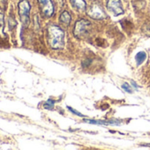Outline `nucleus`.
I'll use <instances>...</instances> for the list:
<instances>
[{"instance_id":"obj_9","label":"nucleus","mask_w":150,"mask_h":150,"mask_svg":"<svg viewBox=\"0 0 150 150\" xmlns=\"http://www.w3.org/2000/svg\"><path fill=\"white\" fill-rule=\"evenodd\" d=\"M146 57V52H144V51H139V52H138V53L136 54V56H135V61H136L137 64H138V65L141 64L145 61Z\"/></svg>"},{"instance_id":"obj_13","label":"nucleus","mask_w":150,"mask_h":150,"mask_svg":"<svg viewBox=\"0 0 150 150\" xmlns=\"http://www.w3.org/2000/svg\"><path fill=\"white\" fill-rule=\"evenodd\" d=\"M122 88L125 91V92H127V93H132V88L128 85V83H126V82H125V83H123L122 84Z\"/></svg>"},{"instance_id":"obj_12","label":"nucleus","mask_w":150,"mask_h":150,"mask_svg":"<svg viewBox=\"0 0 150 150\" xmlns=\"http://www.w3.org/2000/svg\"><path fill=\"white\" fill-rule=\"evenodd\" d=\"M54 103H55V102L53 101V100H50V99H49L44 104H43V108L44 109H46V110H52L53 109V106H54Z\"/></svg>"},{"instance_id":"obj_14","label":"nucleus","mask_w":150,"mask_h":150,"mask_svg":"<svg viewBox=\"0 0 150 150\" xmlns=\"http://www.w3.org/2000/svg\"><path fill=\"white\" fill-rule=\"evenodd\" d=\"M7 0H0V8L2 10H5L6 8Z\"/></svg>"},{"instance_id":"obj_3","label":"nucleus","mask_w":150,"mask_h":150,"mask_svg":"<svg viewBox=\"0 0 150 150\" xmlns=\"http://www.w3.org/2000/svg\"><path fill=\"white\" fill-rule=\"evenodd\" d=\"M30 10L31 6L28 0H20L18 4V11L21 23L24 27H28L30 22Z\"/></svg>"},{"instance_id":"obj_16","label":"nucleus","mask_w":150,"mask_h":150,"mask_svg":"<svg viewBox=\"0 0 150 150\" xmlns=\"http://www.w3.org/2000/svg\"><path fill=\"white\" fill-rule=\"evenodd\" d=\"M91 63V61L90 60H85L84 62H83V66H88L89 65V64Z\"/></svg>"},{"instance_id":"obj_1","label":"nucleus","mask_w":150,"mask_h":150,"mask_svg":"<svg viewBox=\"0 0 150 150\" xmlns=\"http://www.w3.org/2000/svg\"><path fill=\"white\" fill-rule=\"evenodd\" d=\"M48 42L54 50H60L64 47V33L61 28L57 25L48 27Z\"/></svg>"},{"instance_id":"obj_10","label":"nucleus","mask_w":150,"mask_h":150,"mask_svg":"<svg viewBox=\"0 0 150 150\" xmlns=\"http://www.w3.org/2000/svg\"><path fill=\"white\" fill-rule=\"evenodd\" d=\"M85 122L94 124V125H110L112 124H117L116 121H102V120H88V119H85Z\"/></svg>"},{"instance_id":"obj_6","label":"nucleus","mask_w":150,"mask_h":150,"mask_svg":"<svg viewBox=\"0 0 150 150\" xmlns=\"http://www.w3.org/2000/svg\"><path fill=\"white\" fill-rule=\"evenodd\" d=\"M107 8L115 16H118L124 13V9L122 7L121 0H107Z\"/></svg>"},{"instance_id":"obj_5","label":"nucleus","mask_w":150,"mask_h":150,"mask_svg":"<svg viewBox=\"0 0 150 150\" xmlns=\"http://www.w3.org/2000/svg\"><path fill=\"white\" fill-rule=\"evenodd\" d=\"M37 1H38L42 13L47 18L51 17L55 11L52 0H37Z\"/></svg>"},{"instance_id":"obj_4","label":"nucleus","mask_w":150,"mask_h":150,"mask_svg":"<svg viewBox=\"0 0 150 150\" xmlns=\"http://www.w3.org/2000/svg\"><path fill=\"white\" fill-rule=\"evenodd\" d=\"M87 14L94 20H104L107 19V13L100 3H93L87 10Z\"/></svg>"},{"instance_id":"obj_11","label":"nucleus","mask_w":150,"mask_h":150,"mask_svg":"<svg viewBox=\"0 0 150 150\" xmlns=\"http://www.w3.org/2000/svg\"><path fill=\"white\" fill-rule=\"evenodd\" d=\"M5 16L2 13H0V35L4 36V28H5Z\"/></svg>"},{"instance_id":"obj_8","label":"nucleus","mask_w":150,"mask_h":150,"mask_svg":"<svg viewBox=\"0 0 150 150\" xmlns=\"http://www.w3.org/2000/svg\"><path fill=\"white\" fill-rule=\"evenodd\" d=\"M59 20L60 21L65 25L66 27H68L71 23V17L70 15V13L67 12V11H64L61 14H60V17H59Z\"/></svg>"},{"instance_id":"obj_2","label":"nucleus","mask_w":150,"mask_h":150,"mask_svg":"<svg viewBox=\"0 0 150 150\" xmlns=\"http://www.w3.org/2000/svg\"><path fill=\"white\" fill-rule=\"evenodd\" d=\"M91 28V22L88 20L81 19L75 23L73 28V35L78 39H85L89 35Z\"/></svg>"},{"instance_id":"obj_7","label":"nucleus","mask_w":150,"mask_h":150,"mask_svg":"<svg viewBox=\"0 0 150 150\" xmlns=\"http://www.w3.org/2000/svg\"><path fill=\"white\" fill-rule=\"evenodd\" d=\"M70 3L77 11L84 12L87 9V3L85 0H70Z\"/></svg>"},{"instance_id":"obj_15","label":"nucleus","mask_w":150,"mask_h":150,"mask_svg":"<svg viewBox=\"0 0 150 150\" xmlns=\"http://www.w3.org/2000/svg\"><path fill=\"white\" fill-rule=\"evenodd\" d=\"M68 110H70V111H71V113L75 114V115H77V116H80V117H84V116H83V115H82L81 113H80V112L76 111V110H74V109H72V108H71V107H68Z\"/></svg>"}]
</instances>
